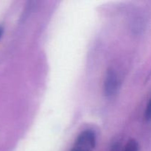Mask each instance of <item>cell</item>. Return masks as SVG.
I'll return each instance as SVG.
<instances>
[{
    "mask_svg": "<svg viewBox=\"0 0 151 151\" xmlns=\"http://www.w3.org/2000/svg\"><path fill=\"white\" fill-rule=\"evenodd\" d=\"M95 145V134L91 130H86L78 136L71 151H93Z\"/></svg>",
    "mask_w": 151,
    "mask_h": 151,
    "instance_id": "1",
    "label": "cell"
},
{
    "mask_svg": "<svg viewBox=\"0 0 151 151\" xmlns=\"http://www.w3.org/2000/svg\"><path fill=\"white\" fill-rule=\"evenodd\" d=\"M119 84L120 82L119 77L116 72L112 69H109L106 72L103 86L105 95L107 97H112L115 95L119 88Z\"/></svg>",
    "mask_w": 151,
    "mask_h": 151,
    "instance_id": "2",
    "label": "cell"
},
{
    "mask_svg": "<svg viewBox=\"0 0 151 151\" xmlns=\"http://www.w3.org/2000/svg\"><path fill=\"white\" fill-rule=\"evenodd\" d=\"M139 144L136 140L131 139L128 142L126 145L125 146L123 151H138Z\"/></svg>",
    "mask_w": 151,
    "mask_h": 151,
    "instance_id": "3",
    "label": "cell"
},
{
    "mask_svg": "<svg viewBox=\"0 0 151 151\" xmlns=\"http://www.w3.org/2000/svg\"><path fill=\"white\" fill-rule=\"evenodd\" d=\"M145 119L146 121L151 120V97L149 100L145 111Z\"/></svg>",
    "mask_w": 151,
    "mask_h": 151,
    "instance_id": "4",
    "label": "cell"
},
{
    "mask_svg": "<svg viewBox=\"0 0 151 151\" xmlns=\"http://www.w3.org/2000/svg\"><path fill=\"white\" fill-rule=\"evenodd\" d=\"M119 150H120V145H119V144H115L111 148V151H119Z\"/></svg>",
    "mask_w": 151,
    "mask_h": 151,
    "instance_id": "5",
    "label": "cell"
},
{
    "mask_svg": "<svg viewBox=\"0 0 151 151\" xmlns=\"http://www.w3.org/2000/svg\"><path fill=\"white\" fill-rule=\"evenodd\" d=\"M2 34H3V27L0 25V38H1Z\"/></svg>",
    "mask_w": 151,
    "mask_h": 151,
    "instance_id": "6",
    "label": "cell"
}]
</instances>
